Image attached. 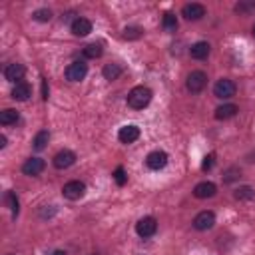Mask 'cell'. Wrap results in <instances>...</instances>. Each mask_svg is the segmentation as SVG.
<instances>
[{"instance_id":"cell-1","label":"cell","mask_w":255,"mask_h":255,"mask_svg":"<svg viewBox=\"0 0 255 255\" xmlns=\"http://www.w3.org/2000/svg\"><path fill=\"white\" fill-rule=\"evenodd\" d=\"M153 98V92L147 88V86H133L129 92H128V98H126V104L131 108V110H143L149 106Z\"/></svg>"},{"instance_id":"cell-2","label":"cell","mask_w":255,"mask_h":255,"mask_svg":"<svg viewBox=\"0 0 255 255\" xmlns=\"http://www.w3.org/2000/svg\"><path fill=\"white\" fill-rule=\"evenodd\" d=\"M205 86H207V74L203 70L189 72V76L185 80V88H187L189 94H199V92L205 90Z\"/></svg>"},{"instance_id":"cell-3","label":"cell","mask_w":255,"mask_h":255,"mask_svg":"<svg viewBox=\"0 0 255 255\" xmlns=\"http://www.w3.org/2000/svg\"><path fill=\"white\" fill-rule=\"evenodd\" d=\"M235 92H237V86H235V82L229 80V78H219V80L213 84V96L219 98V100H229V98L235 96Z\"/></svg>"},{"instance_id":"cell-4","label":"cell","mask_w":255,"mask_h":255,"mask_svg":"<svg viewBox=\"0 0 255 255\" xmlns=\"http://www.w3.org/2000/svg\"><path fill=\"white\" fill-rule=\"evenodd\" d=\"M62 195L70 201H78L86 195V183L80 181V179H72V181H66L64 187H62Z\"/></svg>"},{"instance_id":"cell-5","label":"cell","mask_w":255,"mask_h":255,"mask_svg":"<svg viewBox=\"0 0 255 255\" xmlns=\"http://www.w3.org/2000/svg\"><path fill=\"white\" fill-rule=\"evenodd\" d=\"M66 80L68 82H82L86 76H88V64L84 60H76L72 64H68L66 68Z\"/></svg>"},{"instance_id":"cell-6","label":"cell","mask_w":255,"mask_h":255,"mask_svg":"<svg viewBox=\"0 0 255 255\" xmlns=\"http://www.w3.org/2000/svg\"><path fill=\"white\" fill-rule=\"evenodd\" d=\"M167 161H169V157H167V153L163 149H153V151H149L145 155V167L151 169V171L163 169L167 165Z\"/></svg>"},{"instance_id":"cell-7","label":"cell","mask_w":255,"mask_h":255,"mask_svg":"<svg viewBox=\"0 0 255 255\" xmlns=\"http://www.w3.org/2000/svg\"><path fill=\"white\" fill-rule=\"evenodd\" d=\"M155 231H157V219L151 217V215H145V217H141V219L135 223V233H137L141 239H147V237L155 235Z\"/></svg>"},{"instance_id":"cell-8","label":"cell","mask_w":255,"mask_h":255,"mask_svg":"<svg viewBox=\"0 0 255 255\" xmlns=\"http://www.w3.org/2000/svg\"><path fill=\"white\" fill-rule=\"evenodd\" d=\"M213 225H215V213L209 209H203L193 217V229H197V231H207Z\"/></svg>"},{"instance_id":"cell-9","label":"cell","mask_w":255,"mask_h":255,"mask_svg":"<svg viewBox=\"0 0 255 255\" xmlns=\"http://www.w3.org/2000/svg\"><path fill=\"white\" fill-rule=\"evenodd\" d=\"M139 135H141V129L135 124H126L118 129V139L122 143H133L139 139Z\"/></svg>"},{"instance_id":"cell-10","label":"cell","mask_w":255,"mask_h":255,"mask_svg":"<svg viewBox=\"0 0 255 255\" xmlns=\"http://www.w3.org/2000/svg\"><path fill=\"white\" fill-rule=\"evenodd\" d=\"M52 163L56 169H68L76 163V153L72 149H60L54 157H52Z\"/></svg>"},{"instance_id":"cell-11","label":"cell","mask_w":255,"mask_h":255,"mask_svg":"<svg viewBox=\"0 0 255 255\" xmlns=\"http://www.w3.org/2000/svg\"><path fill=\"white\" fill-rule=\"evenodd\" d=\"M205 6L203 4H199V2H189V4H185L183 8H181V16L185 18V20H189V22H195V20H201L203 16H205Z\"/></svg>"},{"instance_id":"cell-12","label":"cell","mask_w":255,"mask_h":255,"mask_svg":"<svg viewBox=\"0 0 255 255\" xmlns=\"http://www.w3.org/2000/svg\"><path fill=\"white\" fill-rule=\"evenodd\" d=\"M44 169H46V161H44L42 157H28V159L22 163V173H24V175H30V177L40 175Z\"/></svg>"},{"instance_id":"cell-13","label":"cell","mask_w":255,"mask_h":255,"mask_svg":"<svg viewBox=\"0 0 255 255\" xmlns=\"http://www.w3.org/2000/svg\"><path fill=\"white\" fill-rule=\"evenodd\" d=\"M92 22L88 20V18H84V16H76L74 20H72V24H70V30H72V34L74 36H78V38H84V36H88L90 32H92Z\"/></svg>"},{"instance_id":"cell-14","label":"cell","mask_w":255,"mask_h":255,"mask_svg":"<svg viewBox=\"0 0 255 255\" xmlns=\"http://www.w3.org/2000/svg\"><path fill=\"white\" fill-rule=\"evenodd\" d=\"M24 74H26V68L22 64H18V62H12V64H8L4 68V78L8 82H14V84L22 82L24 80Z\"/></svg>"},{"instance_id":"cell-15","label":"cell","mask_w":255,"mask_h":255,"mask_svg":"<svg viewBox=\"0 0 255 255\" xmlns=\"http://www.w3.org/2000/svg\"><path fill=\"white\" fill-rule=\"evenodd\" d=\"M215 193H217V185L213 181H199L193 187V197H197V199H209Z\"/></svg>"},{"instance_id":"cell-16","label":"cell","mask_w":255,"mask_h":255,"mask_svg":"<svg viewBox=\"0 0 255 255\" xmlns=\"http://www.w3.org/2000/svg\"><path fill=\"white\" fill-rule=\"evenodd\" d=\"M12 100H16V102H26L30 96H32V86L28 84V82H18V84H14V88H12Z\"/></svg>"},{"instance_id":"cell-17","label":"cell","mask_w":255,"mask_h":255,"mask_svg":"<svg viewBox=\"0 0 255 255\" xmlns=\"http://www.w3.org/2000/svg\"><path fill=\"white\" fill-rule=\"evenodd\" d=\"M209 52H211V46L205 40H199V42L191 44V48H189V56L193 60H205L209 56Z\"/></svg>"},{"instance_id":"cell-18","label":"cell","mask_w":255,"mask_h":255,"mask_svg":"<svg viewBox=\"0 0 255 255\" xmlns=\"http://www.w3.org/2000/svg\"><path fill=\"white\" fill-rule=\"evenodd\" d=\"M237 112H239V108L235 106V104H221V106H217L215 108V120H219V122H225V120H231V118H235L237 116Z\"/></svg>"},{"instance_id":"cell-19","label":"cell","mask_w":255,"mask_h":255,"mask_svg":"<svg viewBox=\"0 0 255 255\" xmlns=\"http://www.w3.org/2000/svg\"><path fill=\"white\" fill-rule=\"evenodd\" d=\"M122 74H124V68H122L120 64H114V62H110V64H106V66L102 68V76H104L108 82L118 80Z\"/></svg>"},{"instance_id":"cell-20","label":"cell","mask_w":255,"mask_h":255,"mask_svg":"<svg viewBox=\"0 0 255 255\" xmlns=\"http://www.w3.org/2000/svg\"><path fill=\"white\" fill-rule=\"evenodd\" d=\"M233 197L237 201H253L255 199V189L251 185H239L235 191H233Z\"/></svg>"},{"instance_id":"cell-21","label":"cell","mask_w":255,"mask_h":255,"mask_svg":"<svg viewBox=\"0 0 255 255\" xmlns=\"http://www.w3.org/2000/svg\"><path fill=\"white\" fill-rule=\"evenodd\" d=\"M233 12L239 14V16L255 14V0H239V2L233 6Z\"/></svg>"},{"instance_id":"cell-22","label":"cell","mask_w":255,"mask_h":255,"mask_svg":"<svg viewBox=\"0 0 255 255\" xmlns=\"http://www.w3.org/2000/svg\"><path fill=\"white\" fill-rule=\"evenodd\" d=\"M18 120H20V114H18V110H14V108H6V110L0 112V124H2V126H12V124H16Z\"/></svg>"},{"instance_id":"cell-23","label":"cell","mask_w":255,"mask_h":255,"mask_svg":"<svg viewBox=\"0 0 255 255\" xmlns=\"http://www.w3.org/2000/svg\"><path fill=\"white\" fill-rule=\"evenodd\" d=\"M48 141H50V131H48V129H40V131L34 135V139H32V147H34L36 151H42Z\"/></svg>"},{"instance_id":"cell-24","label":"cell","mask_w":255,"mask_h":255,"mask_svg":"<svg viewBox=\"0 0 255 255\" xmlns=\"http://www.w3.org/2000/svg\"><path fill=\"white\" fill-rule=\"evenodd\" d=\"M102 54H104V48H102L100 42H92V44H88V46L84 48V58H88V60H96V58H100Z\"/></svg>"},{"instance_id":"cell-25","label":"cell","mask_w":255,"mask_h":255,"mask_svg":"<svg viewBox=\"0 0 255 255\" xmlns=\"http://www.w3.org/2000/svg\"><path fill=\"white\" fill-rule=\"evenodd\" d=\"M161 26H163L165 32H175L177 30V18H175V14L165 12L163 18H161Z\"/></svg>"},{"instance_id":"cell-26","label":"cell","mask_w":255,"mask_h":255,"mask_svg":"<svg viewBox=\"0 0 255 255\" xmlns=\"http://www.w3.org/2000/svg\"><path fill=\"white\" fill-rule=\"evenodd\" d=\"M6 203L10 205V211H12V219H16L18 217V213H20V203H18V197H16V193L14 191H6Z\"/></svg>"},{"instance_id":"cell-27","label":"cell","mask_w":255,"mask_h":255,"mask_svg":"<svg viewBox=\"0 0 255 255\" xmlns=\"http://www.w3.org/2000/svg\"><path fill=\"white\" fill-rule=\"evenodd\" d=\"M141 36H143V30L139 26H128V28H124V34H122L124 40H137Z\"/></svg>"},{"instance_id":"cell-28","label":"cell","mask_w":255,"mask_h":255,"mask_svg":"<svg viewBox=\"0 0 255 255\" xmlns=\"http://www.w3.org/2000/svg\"><path fill=\"white\" fill-rule=\"evenodd\" d=\"M32 18L36 22H50L52 20V10L50 8H38V10H34Z\"/></svg>"},{"instance_id":"cell-29","label":"cell","mask_w":255,"mask_h":255,"mask_svg":"<svg viewBox=\"0 0 255 255\" xmlns=\"http://www.w3.org/2000/svg\"><path fill=\"white\" fill-rule=\"evenodd\" d=\"M241 177V169L239 167H227L225 171H223V183H231V181H235V179H239Z\"/></svg>"},{"instance_id":"cell-30","label":"cell","mask_w":255,"mask_h":255,"mask_svg":"<svg viewBox=\"0 0 255 255\" xmlns=\"http://www.w3.org/2000/svg\"><path fill=\"white\" fill-rule=\"evenodd\" d=\"M112 177H114V181L122 187V185H126L128 183V175H126V169L122 167V165H118L116 169H114V173H112Z\"/></svg>"},{"instance_id":"cell-31","label":"cell","mask_w":255,"mask_h":255,"mask_svg":"<svg viewBox=\"0 0 255 255\" xmlns=\"http://www.w3.org/2000/svg\"><path fill=\"white\" fill-rule=\"evenodd\" d=\"M213 163H215V153H207V155L203 157V161H201V169H203V171H209V169L213 167Z\"/></svg>"},{"instance_id":"cell-32","label":"cell","mask_w":255,"mask_h":255,"mask_svg":"<svg viewBox=\"0 0 255 255\" xmlns=\"http://www.w3.org/2000/svg\"><path fill=\"white\" fill-rule=\"evenodd\" d=\"M48 92H50V90H48V80L42 78V98H44V100H48Z\"/></svg>"},{"instance_id":"cell-33","label":"cell","mask_w":255,"mask_h":255,"mask_svg":"<svg viewBox=\"0 0 255 255\" xmlns=\"http://www.w3.org/2000/svg\"><path fill=\"white\" fill-rule=\"evenodd\" d=\"M6 147V135H0V149Z\"/></svg>"},{"instance_id":"cell-34","label":"cell","mask_w":255,"mask_h":255,"mask_svg":"<svg viewBox=\"0 0 255 255\" xmlns=\"http://www.w3.org/2000/svg\"><path fill=\"white\" fill-rule=\"evenodd\" d=\"M50 255H66V251H64V249H54Z\"/></svg>"},{"instance_id":"cell-35","label":"cell","mask_w":255,"mask_h":255,"mask_svg":"<svg viewBox=\"0 0 255 255\" xmlns=\"http://www.w3.org/2000/svg\"><path fill=\"white\" fill-rule=\"evenodd\" d=\"M251 34H253V36H255V24H253V28H251Z\"/></svg>"},{"instance_id":"cell-36","label":"cell","mask_w":255,"mask_h":255,"mask_svg":"<svg viewBox=\"0 0 255 255\" xmlns=\"http://www.w3.org/2000/svg\"><path fill=\"white\" fill-rule=\"evenodd\" d=\"M6 255H14V253H6Z\"/></svg>"}]
</instances>
